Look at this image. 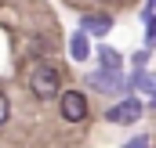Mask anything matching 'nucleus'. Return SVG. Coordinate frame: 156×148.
Returning <instances> with one entry per match:
<instances>
[{
    "mask_svg": "<svg viewBox=\"0 0 156 148\" xmlns=\"http://www.w3.org/2000/svg\"><path fill=\"white\" fill-rule=\"evenodd\" d=\"M29 87H33V94H37L40 101L44 98H55L58 90H62V72H58V65H51V62H40L33 76H29Z\"/></svg>",
    "mask_w": 156,
    "mask_h": 148,
    "instance_id": "f257e3e1",
    "label": "nucleus"
},
{
    "mask_svg": "<svg viewBox=\"0 0 156 148\" xmlns=\"http://www.w3.org/2000/svg\"><path fill=\"white\" fill-rule=\"evenodd\" d=\"M58 112L66 123H83L87 119V98L80 90H58Z\"/></svg>",
    "mask_w": 156,
    "mask_h": 148,
    "instance_id": "f03ea898",
    "label": "nucleus"
},
{
    "mask_svg": "<svg viewBox=\"0 0 156 148\" xmlns=\"http://www.w3.org/2000/svg\"><path fill=\"white\" fill-rule=\"evenodd\" d=\"M105 119H109V123H116V126L138 123V119H142V101H138V98H123V101H116L113 109L105 112Z\"/></svg>",
    "mask_w": 156,
    "mask_h": 148,
    "instance_id": "7ed1b4c3",
    "label": "nucleus"
},
{
    "mask_svg": "<svg viewBox=\"0 0 156 148\" xmlns=\"http://www.w3.org/2000/svg\"><path fill=\"white\" fill-rule=\"evenodd\" d=\"M87 83H91L98 94H123V90H127L123 76H120V72H105V69H98V72H87Z\"/></svg>",
    "mask_w": 156,
    "mask_h": 148,
    "instance_id": "20e7f679",
    "label": "nucleus"
},
{
    "mask_svg": "<svg viewBox=\"0 0 156 148\" xmlns=\"http://www.w3.org/2000/svg\"><path fill=\"white\" fill-rule=\"evenodd\" d=\"M83 33H91V36H105L109 29H113V18L109 15H83Z\"/></svg>",
    "mask_w": 156,
    "mask_h": 148,
    "instance_id": "39448f33",
    "label": "nucleus"
},
{
    "mask_svg": "<svg viewBox=\"0 0 156 148\" xmlns=\"http://www.w3.org/2000/svg\"><path fill=\"white\" fill-rule=\"evenodd\" d=\"M98 62L105 72H120V51H113V47H98Z\"/></svg>",
    "mask_w": 156,
    "mask_h": 148,
    "instance_id": "423d86ee",
    "label": "nucleus"
},
{
    "mask_svg": "<svg viewBox=\"0 0 156 148\" xmlns=\"http://www.w3.org/2000/svg\"><path fill=\"white\" fill-rule=\"evenodd\" d=\"M69 47H73V58H76V62H87V58H91V47H87V33H76Z\"/></svg>",
    "mask_w": 156,
    "mask_h": 148,
    "instance_id": "0eeeda50",
    "label": "nucleus"
},
{
    "mask_svg": "<svg viewBox=\"0 0 156 148\" xmlns=\"http://www.w3.org/2000/svg\"><path fill=\"white\" fill-rule=\"evenodd\" d=\"M7 109H11V105H7V94H4V90H0V123H4V119H7Z\"/></svg>",
    "mask_w": 156,
    "mask_h": 148,
    "instance_id": "6e6552de",
    "label": "nucleus"
},
{
    "mask_svg": "<svg viewBox=\"0 0 156 148\" xmlns=\"http://www.w3.org/2000/svg\"><path fill=\"white\" fill-rule=\"evenodd\" d=\"M127 148H149V137H131Z\"/></svg>",
    "mask_w": 156,
    "mask_h": 148,
    "instance_id": "1a4fd4ad",
    "label": "nucleus"
},
{
    "mask_svg": "<svg viewBox=\"0 0 156 148\" xmlns=\"http://www.w3.org/2000/svg\"><path fill=\"white\" fill-rule=\"evenodd\" d=\"M138 87H142V90H153V79H149L145 72H138Z\"/></svg>",
    "mask_w": 156,
    "mask_h": 148,
    "instance_id": "9d476101",
    "label": "nucleus"
}]
</instances>
